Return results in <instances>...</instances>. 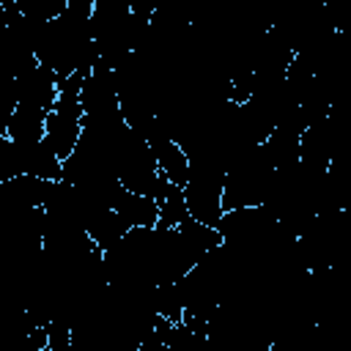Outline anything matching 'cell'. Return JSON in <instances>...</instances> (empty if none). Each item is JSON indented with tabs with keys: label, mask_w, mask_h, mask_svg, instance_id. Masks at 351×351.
Here are the masks:
<instances>
[{
	"label": "cell",
	"mask_w": 351,
	"mask_h": 351,
	"mask_svg": "<svg viewBox=\"0 0 351 351\" xmlns=\"http://www.w3.org/2000/svg\"><path fill=\"white\" fill-rule=\"evenodd\" d=\"M137 351H167V346L162 343V337L156 335V332H151V335H145L143 340H140V348Z\"/></svg>",
	"instance_id": "cell-7"
},
{
	"label": "cell",
	"mask_w": 351,
	"mask_h": 351,
	"mask_svg": "<svg viewBox=\"0 0 351 351\" xmlns=\"http://www.w3.org/2000/svg\"><path fill=\"white\" fill-rule=\"evenodd\" d=\"M19 148V162H22V176H33L41 181H63V162L47 148V143H33V145H16Z\"/></svg>",
	"instance_id": "cell-4"
},
{
	"label": "cell",
	"mask_w": 351,
	"mask_h": 351,
	"mask_svg": "<svg viewBox=\"0 0 351 351\" xmlns=\"http://www.w3.org/2000/svg\"><path fill=\"white\" fill-rule=\"evenodd\" d=\"M47 110L41 107H33V104H16L11 118H8V126H5V137L14 143V145H33V143H41L44 140V121H47Z\"/></svg>",
	"instance_id": "cell-2"
},
{
	"label": "cell",
	"mask_w": 351,
	"mask_h": 351,
	"mask_svg": "<svg viewBox=\"0 0 351 351\" xmlns=\"http://www.w3.org/2000/svg\"><path fill=\"white\" fill-rule=\"evenodd\" d=\"M178 236L184 239V244L197 255V258H203V255H208L211 250H217L219 244H222V239H219V233H217V228H208V225H200V222H195V219H186V222H181L178 228Z\"/></svg>",
	"instance_id": "cell-5"
},
{
	"label": "cell",
	"mask_w": 351,
	"mask_h": 351,
	"mask_svg": "<svg viewBox=\"0 0 351 351\" xmlns=\"http://www.w3.org/2000/svg\"><path fill=\"white\" fill-rule=\"evenodd\" d=\"M112 211L129 230L132 228H156V219H159V206L154 203V197L126 192V189H121V195L115 197Z\"/></svg>",
	"instance_id": "cell-3"
},
{
	"label": "cell",
	"mask_w": 351,
	"mask_h": 351,
	"mask_svg": "<svg viewBox=\"0 0 351 351\" xmlns=\"http://www.w3.org/2000/svg\"><path fill=\"white\" fill-rule=\"evenodd\" d=\"M222 184H225V167H219L217 162H189V181L181 189L189 219L217 228V222L225 214Z\"/></svg>",
	"instance_id": "cell-1"
},
{
	"label": "cell",
	"mask_w": 351,
	"mask_h": 351,
	"mask_svg": "<svg viewBox=\"0 0 351 351\" xmlns=\"http://www.w3.org/2000/svg\"><path fill=\"white\" fill-rule=\"evenodd\" d=\"M156 206H159V219H156V228H159V230H176L181 222L189 219V211H186L181 186H170L167 195H165Z\"/></svg>",
	"instance_id": "cell-6"
}]
</instances>
